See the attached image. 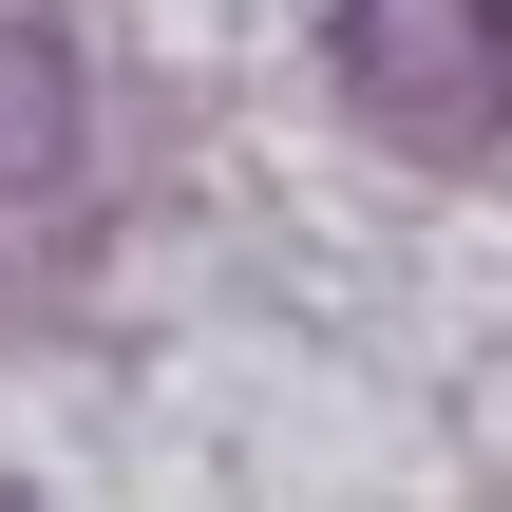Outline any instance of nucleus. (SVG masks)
I'll use <instances>...</instances> for the list:
<instances>
[{
    "mask_svg": "<svg viewBox=\"0 0 512 512\" xmlns=\"http://www.w3.org/2000/svg\"><path fill=\"white\" fill-rule=\"evenodd\" d=\"M323 76L399 152H512V0H342Z\"/></svg>",
    "mask_w": 512,
    "mask_h": 512,
    "instance_id": "1",
    "label": "nucleus"
},
{
    "mask_svg": "<svg viewBox=\"0 0 512 512\" xmlns=\"http://www.w3.org/2000/svg\"><path fill=\"white\" fill-rule=\"evenodd\" d=\"M95 228V76L57 19H0V266H57Z\"/></svg>",
    "mask_w": 512,
    "mask_h": 512,
    "instance_id": "2",
    "label": "nucleus"
}]
</instances>
